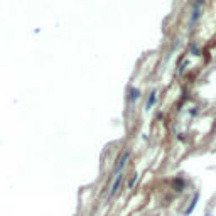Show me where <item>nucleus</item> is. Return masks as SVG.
I'll return each mask as SVG.
<instances>
[{
  "instance_id": "obj_1",
  "label": "nucleus",
  "mask_w": 216,
  "mask_h": 216,
  "mask_svg": "<svg viewBox=\"0 0 216 216\" xmlns=\"http://www.w3.org/2000/svg\"><path fill=\"white\" fill-rule=\"evenodd\" d=\"M120 182H122V177L118 176L117 182H115V184H113V188H111V194H115V193H117V191H118V186H120Z\"/></svg>"
}]
</instances>
